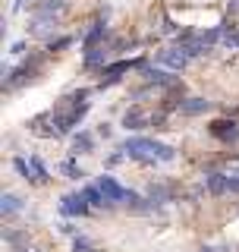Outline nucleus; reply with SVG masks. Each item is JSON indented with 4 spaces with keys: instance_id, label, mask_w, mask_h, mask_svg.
Here are the masks:
<instances>
[{
    "instance_id": "obj_1",
    "label": "nucleus",
    "mask_w": 239,
    "mask_h": 252,
    "mask_svg": "<svg viewBox=\"0 0 239 252\" xmlns=\"http://www.w3.org/2000/svg\"><path fill=\"white\" fill-rule=\"evenodd\" d=\"M85 110H89V92H73L69 98H63L60 101V107L54 110V126H57L60 132H66V129H73V126L85 117Z\"/></svg>"
},
{
    "instance_id": "obj_2",
    "label": "nucleus",
    "mask_w": 239,
    "mask_h": 252,
    "mask_svg": "<svg viewBox=\"0 0 239 252\" xmlns=\"http://www.w3.org/2000/svg\"><path fill=\"white\" fill-rule=\"evenodd\" d=\"M123 152L129 155V158H139V161H170V158H173V148L170 145L154 142V139H142V136L126 139Z\"/></svg>"
},
{
    "instance_id": "obj_3",
    "label": "nucleus",
    "mask_w": 239,
    "mask_h": 252,
    "mask_svg": "<svg viewBox=\"0 0 239 252\" xmlns=\"http://www.w3.org/2000/svg\"><path fill=\"white\" fill-rule=\"evenodd\" d=\"M98 189H101V195H104L107 202H126V199H129V202H139V195L129 192V189H123L114 177H101L98 180Z\"/></svg>"
},
{
    "instance_id": "obj_4",
    "label": "nucleus",
    "mask_w": 239,
    "mask_h": 252,
    "mask_svg": "<svg viewBox=\"0 0 239 252\" xmlns=\"http://www.w3.org/2000/svg\"><path fill=\"white\" fill-rule=\"evenodd\" d=\"M89 195L85 192H73V195H66V199H63V205H60V211L66 218H79V215H85V211H89Z\"/></svg>"
},
{
    "instance_id": "obj_5",
    "label": "nucleus",
    "mask_w": 239,
    "mask_h": 252,
    "mask_svg": "<svg viewBox=\"0 0 239 252\" xmlns=\"http://www.w3.org/2000/svg\"><path fill=\"white\" fill-rule=\"evenodd\" d=\"M157 60L167 63V66H173V69H182V66H186V60H189V51H186V47H177V51H161V54H157Z\"/></svg>"
},
{
    "instance_id": "obj_6",
    "label": "nucleus",
    "mask_w": 239,
    "mask_h": 252,
    "mask_svg": "<svg viewBox=\"0 0 239 252\" xmlns=\"http://www.w3.org/2000/svg\"><path fill=\"white\" fill-rule=\"evenodd\" d=\"M132 66H139V63H135V60H120V63H114V66H107V69H104V85L117 82V79L123 76V73H129Z\"/></svg>"
},
{
    "instance_id": "obj_7",
    "label": "nucleus",
    "mask_w": 239,
    "mask_h": 252,
    "mask_svg": "<svg viewBox=\"0 0 239 252\" xmlns=\"http://www.w3.org/2000/svg\"><path fill=\"white\" fill-rule=\"evenodd\" d=\"M211 132H214V136H220V139H236V136H239V126H236L233 120H230V123L220 120V123L211 126Z\"/></svg>"
},
{
    "instance_id": "obj_8",
    "label": "nucleus",
    "mask_w": 239,
    "mask_h": 252,
    "mask_svg": "<svg viewBox=\"0 0 239 252\" xmlns=\"http://www.w3.org/2000/svg\"><path fill=\"white\" fill-rule=\"evenodd\" d=\"M208 189L214 195L230 192V177H227V173H211V177H208Z\"/></svg>"
},
{
    "instance_id": "obj_9",
    "label": "nucleus",
    "mask_w": 239,
    "mask_h": 252,
    "mask_svg": "<svg viewBox=\"0 0 239 252\" xmlns=\"http://www.w3.org/2000/svg\"><path fill=\"white\" fill-rule=\"evenodd\" d=\"M182 114H202V110H208V101H202V98H189L186 104H179Z\"/></svg>"
},
{
    "instance_id": "obj_10",
    "label": "nucleus",
    "mask_w": 239,
    "mask_h": 252,
    "mask_svg": "<svg viewBox=\"0 0 239 252\" xmlns=\"http://www.w3.org/2000/svg\"><path fill=\"white\" fill-rule=\"evenodd\" d=\"M16 211H19V199L6 192V195H3V215H16Z\"/></svg>"
},
{
    "instance_id": "obj_11",
    "label": "nucleus",
    "mask_w": 239,
    "mask_h": 252,
    "mask_svg": "<svg viewBox=\"0 0 239 252\" xmlns=\"http://www.w3.org/2000/svg\"><path fill=\"white\" fill-rule=\"evenodd\" d=\"M73 148H76V152H89V148H91V136H89V132H82V136H76Z\"/></svg>"
},
{
    "instance_id": "obj_12",
    "label": "nucleus",
    "mask_w": 239,
    "mask_h": 252,
    "mask_svg": "<svg viewBox=\"0 0 239 252\" xmlns=\"http://www.w3.org/2000/svg\"><path fill=\"white\" fill-rule=\"evenodd\" d=\"M224 44H230V47H236V51H239V32L236 29H227L224 32Z\"/></svg>"
},
{
    "instance_id": "obj_13",
    "label": "nucleus",
    "mask_w": 239,
    "mask_h": 252,
    "mask_svg": "<svg viewBox=\"0 0 239 252\" xmlns=\"http://www.w3.org/2000/svg\"><path fill=\"white\" fill-rule=\"evenodd\" d=\"M63 173H69V177H73V180H79V177H82V170H79L73 161H66V164H63Z\"/></svg>"
}]
</instances>
